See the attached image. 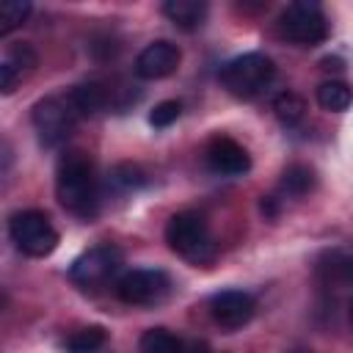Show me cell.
<instances>
[{
  "instance_id": "e0dca14e",
  "label": "cell",
  "mask_w": 353,
  "mask_h": 353,
  "mask_svg": "<svg viewBox=\"0 0 353 353\" xmlns=\"http://www.w3.org/2000/svg\"><path fill=\"white\" fill-rule=\"evenodd\" d=\"M353 102V88L342 80H325L317 85V105L323 110H331V113H342L347 110Z\"/></svg>"
},
{
  "instance_id": "603a6c76",
  "label": "cell",
  "mask_w": 353,
  "mask_h": 353,
  "mask_svg": "<svg viewBox=\"0 0 353 353\" xmlns=\"http://www.w3.org/2000/svg\"><path fill=\"white\" fill-rule=\"evenodd\" d=\"M179 116H182V102H176V99H163V102H157L154 110L149 113V124L157 127V130H163V127H171Z\"/></svg>"
},
{
  "instance_id": "d6986e66",
  "label": "cell",
  "mask_w": 353,
  "mask_h": 353,
  "mask_svg": "<svg viewBox=\"0 0 353 353\" xmlns=\"http://www.w3.org/2000/svg\"><path fill=\"white\" fill-rule=\"evenodd\" d=\"M273 113H276V119H279L284 127H292V124H298V121L303 119L306 102H303V97L295 94V91H281V94L273 97Z\"/></svg>"
},
{
  "instance_id": "ffe728a7",
  "label": "cell",
  "mask_w": 353,
  "mask_h": 353,
  "mask_svg": "<svg viewBox=\"0 0 353 353\" xmlns=\"http://www.w3.org/2000/svg\"><path fill=\"white\" fill-rule=\"evenodd\" d=\"M141 353H185V345L168 328H149L141 336Z\"/></svg>"
},
{
  "instance_id": "6da1fadb",
  "label": "cell",
  "mask_w": 353,
  "mask_h": 353,
  "mask_svg": "<svg viewBox=\"0 0 353 353\" xmlns=\"http://www.w3.org/2000/svg\"><path fill=\"white\" fill-rule=\"evenodd\" d=\"M55 196L61 207L83 221L99 215V179L94 160L83 149H66L55 165Z\"/></svg>"
},
{
  "instance_id": "52a82bcc",
  "label": "cell",
  "mask_w": 353,
  "mask_h": 353,
  "mask_svg": "<svg viewBox=\"0 0 353 353\" xmlns=\"http://www.w3.org/2000/svg\"><path fill=\"white\" fill-rule=\"evenodd\" d=\"M121 262H124V254L116 245H94L72 262L69 279L80 290L94 292V290H102L108 281L116 279V273L121 270Z\"/></svg>"
},
{
  "instance_id": "9a60e30c",
  "label": "cell",
  "mask_w": 353,
  "mask_h": 353,
  "mask_svg": "<svg viewBox=\"0 0 353 353\" xmlns=\"http://www.w3.org/2000/svg\"><path fill=\"white\" fill-rule=\"evenodd\" d=\"M317 185V176H314V168L306 165V163H290L284 171H281V179H279V196L281 199H303L314 190Z\"/></svg>"
},
{
  "instance_id": "484cf974",
  "label": "cell",
  "mask_w": 353,
  "mask_h": 353,
  "mask_svg": "<svg viewBox=\"0 0 353 353\" xmlns=\"http://www.w3.org/2000/svg\"><path fill=\"white\" fill-rule=\"evenodd\" d=\"M290 353H312V350H306V347H295V350H290Z\"/></svg>"
},
{
  "instance_id": "ba28073f",
  "label": "cell",
  "mask_w": 353,
  "mask_h": 353,
  "mask_svg": "<svg viewBox=\"0 0 353 353\" xmlns=\"http://www.w3.org/2000/svg\"><path fill=\"white\" fill-rule=\"evenodd\" d=\"M171 292V279L160 268H138L127 270L124 276L116 279V295L119 301L130 306H152L160 303Z\"/></svg>"
},
{
  "instance_id": "7a4b0ae2",
  "label": "cell",
  "mask_w": 353,
  "mask_h": 353,
  "mask_svg": "<svg viewBox=\"0 0 353 353\" xmlns=\"http://www.w3.org/2000/svg\"><path fill=\"white\" fill-rule=\"evenodd\" d=\"M165 243L174 254H179L182 259H188L193 265H207L218 254V245H215L207 218L193 210H185V212H176L168 218Z\"/></svg>"
},
{
  "instance_id": "8992f818",
  "label": "cell",
  "mask_w": 353,
  "mask_h": 353,
  "mask_svg": "<svg viewBox=\"0 0 353 353\" xmlns=\"http://www.w3.org/2000/svg\"><path fill=\"white\" fill-rule=\"evenodd\" d=\"M279 33L298 47H317L328 36V22L314 0H295L279 14Z\"/></svg>"
},
{
  "instance_id": "7402d4cb",
  "label": "cell",
  "mask_w": 353,
  "mask_h": 353,
  "mask_svg": "<svg viewBox=\"0 0 353 353\" xmlns=\"http://www.w3.org/2000/svg\"><path fill=\"white\" fill-rule=\"evenodd\" d=\"M30 11H33V6L28 0H6L0 6V36H8L19 25H25Z\"/></svg>"
},
{
  "instance_id": "d4e9b609",
  "label": "cell",
  "mask_w": 353,
  "mask_h": 353,
  "mask_svg": "<svg viewBox=\"0 0 353 353\" xmlns=\"http://www.w3.org/2000/svg\"><path fill=\"white\" fill-rule=\"evenodd\" d=\"M347 320H350V328H353V295H350V303H347Z\"/></svg>"
},
{
  "instance_id": "30bf717a",
  "label": "cell",
  "mask_w": 353,
  "mask_h": 353,
  "mask_svg": "<svg viewBox=\"0 0 353 353\" xmlns=\"http://www.w3.org/2000/svg\"><path fill=\"white\" fill-rule=\"evenodd\" d=\"M204 163L218 176H240L251 168V154L229 135H215L204 146Z\"/></svg>"
},
{
  "instance_id": "4fadbf2b",
  "label": "cell",
  "mask_w": 353,
  "mask_h": 353,
  "mask_svg": "<svg viewBox=\"0 0 353 353\" xmlns=\"http://www.w3.org/2000/svg\"><path fill=\"white\" fill-rule=\"evenodd\" d=\"M69 102L74 105L77 116H97L113 102V91L99 80H88L69 91Z\"/></svg>"
},
{
  "instance_id": "5bb4252c",
  "label": "cell",
  "mask_w": 353,
  "mask_h": 353,
  "mask_svg": "<svg viewBox=\"0 0 353 353\" xmlns=\"http://www.w3.org/2000/svg\"><path fill=\"white\" fill-rule=\"evenodd\" d=\"M210 6L204 0H165L163 3V14L168 17V22H174V28L190 33L199 30L207 19Z\"/></svg>"
},
{
  "instance_id": "cb8c5ba5",
  "label": "cell",
  "mask_w": 353,
  "mask_h": 353,
  "mask_svg": "<svg viewBox=\"0 0 353 353\" xmlns=\"http://www.w3.org/2000/svg\"><path fill=\"white\" fill-rule=\"evenodd\" d=\"M320 66H323L325 72H331V69H334V72H342V61H339V58H323Z\"/></svg>"
},
{
  "instance_id": "3957f363",
  "label": "cell",
  "mask_w": 353,
  "mask_h": 353,
  "mask_svg": "<svg viewBox=\"0 0 353 353\" xmlns=\"http://www.w3.org/2000/svg\"><path fill=\"white\" fill-rule=\"evenodd\" d=\"M273 77H276V63L265 52H243V55L226 61L218 72L221 85L237 99L259 97L262 91H268Z\"/></svg>"
},
{
  "instance_id": "4316f807",
  "label": "cell",
  "mask_w": 353,
  "mask_h": 353,
  "mask_svg": "<svg viewBox=\"0 0 353 353\" xmlns=\"http://www.w3.org/2000/svg\"><path fill=\"white\" fill-rule=\"evenodd\" d=\"M196 353H210V350H196Z\"/></svg>"
},
{
  "instance_id": "8fae6325",
  "label": "cell",
  "mask_w": 353,
  "mask_h": 353,
  "mask_svg": "<svg viewBox=\"0 0 353 353\" xmlns=\"http://www.w3.org/2000/svg\"><path fill=\"white\" fill-rule=\"evenodd\" d=\"M179 61H182L179 47L174 41H168V39H157V41L146 44L138 52V58H135V74L141 80H163V77H168V74L176 72Z\"/></svg>"
},
{
  "instance_id": "5b68a950",
  "label": "cell",
  "mask_w": 353,
  "mask_h": 353,
  "mask_svg": "<svg viewBox=\"0 0 353 353\" xmlns=\"http://www.w3.org/2000/svg\"><path fill=\"white\" fill-rule=\"evenodd\" d=\"M8 237L11 243L33 259L50 256L58 248V232L47 212L41 210H19L8 218Z\"/></svg>"
},
{
  "instance_id": "7c38bea8",
  "label": "cell",
  "mask_w": 353,
  "mask_h": 353,
  "mask_svg": "<svg viewBox=\"0 0 353 353\" xmlns=\"http://www.w3.org/2000/svg\"><path fill=\"white\" fill-rule=\"evenodd\" d=\"M39 58L33 52L30 44H11L0 61V91L3 94H11L33 69H36Z\"/></svg>"
},
{
  "instance_id": "277c9868",
  "label": "cell",
  "mask_w": 353,
  "mask_h": 353,
  "mask_svg": "<svg viewBox=\"0 0 353 353\" xmlns=\"http://www.w3.org/2000/svg\"><path fill=\"white\" fill-rule=\"evenodd\" d=\"M77 119L80 116H77L74 105L69 102V94H50L44 99H39L30 110V121L39 135V143L47 149L66 143L77 127Z\"/></svg>"
},
{
  "instance_id": "ac0fdd59",
  "label": "cell",
  "mask_w": 353,
  "mask_h": 353,
  "mask_svg": "<svg viewBox=\"0 0 353 353\" xmlns=\"http://www.w3.org/2000/svg\"><path fill=\"white\" fill-rule=\"evenodd\" d=\"M105 342H108V331L102 325H85V328L72 331L63 339V350L66 353H97L99 347H105Z\"/></svg>"
},
{
  "instance_id": "44dd1931",
  "label": "cell",
  "mask_w": 353,
  "mask_h": 353,
  "mask_svg": "<svg viewBox=\"0 0 353 353\" xmlns=\"http://www.w3.org/2000/svg\"><path fill=\"white\" fill-rule=\"evenodd\" d=\"M110 179V185L116 188V190H138V188H143L149 179H146V171L141 168V165H135V163H119V165H113L110 168V174H108Z\"/></svg>"
},
{
  "instance_id": "9c48e42d",
  "label": "cell",
  "mask_w": 353,
  "mask_h": 353,
  "mask_svg": "<svg viewBox=\"0 0 353 353\" xmlns=\"http://www.w3.org/2000/svg\"><path fill=\"white\" fill-rule=\"evenodd\" d=\"M256 314V301L245 290H221L210 298V317L223 331H237Z\"/></svg>"
},
{
  "instance_id": "2e32d148",
  "label": "cell",
  "mask_w": 353,
  "mask_h": 353,
  "mask_svg": "<svg viewBox=\"0 0 353 353\" xmlns=\"http://www.w3.org/2000/svg\"><path fill=\"white\" fill-rule=\"evenodd\" d=\"M317 273L328 284L353 281V245H339V248L325 251L323 259L317 262Z\"/></svg>"
}]
</instances>
